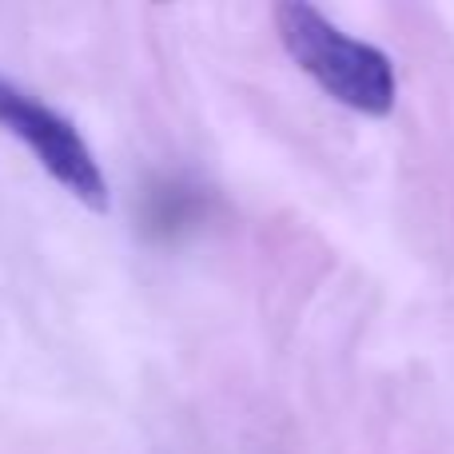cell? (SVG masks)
Segmentation results:
<instances>
[{
    "label": "cell",
    "mask_w": 454,
    "mask_h": 454,
    "mask_svg": "<svg viewBox=\"0 0 454 454\" xmlns=\"http://www.w3.org/2000/svg\"><path fill=\"white\" fill-rule=\"evenodd\" d=\"M0 128L16 144H24L48 180L60 184L72 200H80L92 212H108V180L80 128L8 76H0Z\"/></svg>",
    "instance_id": "7a4b0ae2"
},
{
    "label": "cell",
    "mask_w": 454,
    "mask_h": 454,
    "mask_svg": "<svg viewBox=\"0 0 454 454\" xmlns=\"http://www.w3.org/2000/svg\"><path fill=\"white\" fill-rule=\"evenodd\" d=\"M275 32L291 60L335 104L359 116H391L399 84H395V64L383 48L343 32L315 4H299V0L275 8Z\"/></svg>",
    "instance_id": "6da1fadb"
},
{
    "label": "cell",
    "mask_w": 454,
    "mask_h": 454,
    "mask_svg": "<svg viewBox=\"0 0 454 454\" xmlns=\"http://www.w3.org/2000/svg\"><path fill=\"white\" fill-rule=\"evenodd\" d=\"M200 212V196L188 188H180V184H172V188H160L148 196V220L156 231H164V227H184V220H196Z\"/></svg>",
    "instance_id": "3957f363"
}]
</instances>
